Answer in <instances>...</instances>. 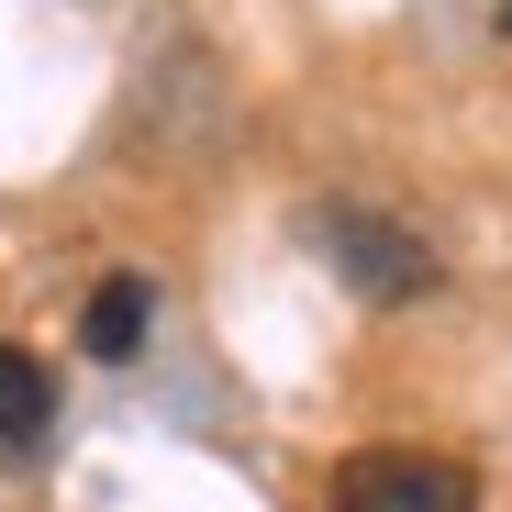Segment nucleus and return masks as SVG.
<instances>
[{
  "label": "nucleus",
  "instance_id": "5",
  "mask_svg": "<svg viewBox=\"0 0 512 512\" xmlns=\"http://www.w3.org/2000/svg\"><path fill=\"white\" fill-rule=\"evenodd\" d=\"M501 34H512V0H501Z\"/></svg>",
  "mask_w": 512,
  "mask_h": 512
},
{
  "label": "nucleus",
  "instance_id": "3",
  "mask_svg": "<svg viewBox=\"0 0 512 512\" xmlns=\"http://www.w3.org/2000/svg\"><path fill=\"white\" fill-rule=\"evenodd\" d=\"M145 323H156V290H145V279H101V290H90V312H78V346L123 368V357L145 346Z\"/></svg>",
  "mask_w": 512,
  "mask_h": 512
},
{
  "label": "nucleus",
  "instance_id": "4",
  "mask_svg": "<svg viewBox=\"0 0 512 512\" xmlns=\"http://www.w3.org/2000/svg\"><path fill=\"white\" fill-rule=\"evenodd\" d=\"M45 423H56V379H45L23 346H0V446L34 457V446H45Z\"/></svg>",
  "mask_w": 512,
  "mask_h": 512
},
{
  "label": "nucleus",
  "instance_id": "2",
  "mask_svg": "<svg viewBox=\"0 0 512 512\" xmlns=\"http://www.w3.org/2000/svg\"><path fill=\"white\" fill-rule=\"evenodd\" d=\"M312 234L334 245V268H346V290H368V301H423L446 268L423 256V234H401V223H379V212H346V201H323L312 212Z\"/></svg>",
  "mask_w": 512,
  "mask_h": 512
},
{
  "label": "nucleus",
  "instance_id": "1",
  "mask_svg": "<svg viewBox=\"0 0 512 512\" xmlns=\"http://www.w3.org/2000/svg\"><path fill=\"white\" fill-rule=\"evenodd\" d=\"M334 512H479V479L457 457H412V446H368L334 468Z\"/></svg>",
  "mask_w": 512,
  "mask_h": 512
}]
</instances>
